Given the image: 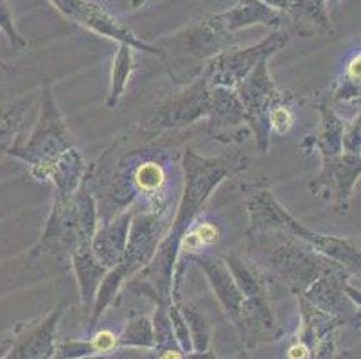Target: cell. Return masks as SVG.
Listing matches in <instances>:
<instances>
[{
  "label": "cell",
  "instance_id": "obj_1",
  "mask_svg": "<svg viewBox=\"0 0 361 359\" xmlns=\"http://www.w3.org/2000/svg\"><path fill=\"white\" fill-rule=\"evenodd\" d=\"M250 158L246 154H221V157H203L192 147L183 151L182 171L183 187L182 196L176 205L175 214L171 217L169 229L160 241L155 255L142 273L157 295L164 300H171L173 288V273L176 264V248L183 233L198 221L203 207L209 197L225 180L238 176L248 169Z\"/></svg>",
  "mask_w": 361,
  "mask_h": 359
},
{
  "label": "cell",
  "instance_id": "obj_2",
  "mask_svg": "<svg viewBox=\"0 0 361 359\" xmlns=\"http://www.w3.org/2000/svg\"><path fill=\"white\" fill-rule=\"evenodd\" d=\"M8 157L20 160L36 182L51 183L52 196H71L83 183L88 166L56 103L51 83L42 88L40 115L25 142L16 138Z\"/></svg>",
  "mask_w": 361,
  "mask_h": 359
},
{
  "label": "cell",
  "instance_id": "obj_3",
  "mask_svg": "<svg viewBox=\"0 0 361 359\" xmlns=\"http://www.w3.org/2000/svg\"><path fill=\"white\" fill-rule=\"evenodd\" d=\"M241 193L245 197V209L248 212V232H246V236L254 237L266 232L286 233L293 239L306 243L320 255L341 264L354 276H360V248H356L353 243L343 239V237L314 232V230L307 229L306 225H302L297 217L291 216L275 197L266 178H259L252 183H245L241 187Z\"/></svg>",
  "mask_w": 361,
  "mask_h": 359
},
{
  "label": "cell",
  "instance_id": "obj_4",
  "mask_svg": "<svg viewBox=\"0 0 361 359\" xmlns=\"http://www.w3.org/2000/svg\"><path fill=\"white\" fill-rule=\"evenodd\" d=\"M96 194L92 193L88 171L74 194L52 196L51 212L47 216L40 239L29 250L32 259H52L71 262V255L81 243L92 241L99 223Z\"/></svg>",
  "mask_w": 361,
  "mask_h": 359
},
{
  "label": "cell",
  "instance_id": "obj_5",
  "mask_svg": "<svg viewBox=\"0 0 361 359\" xmlns=\"http://www.w3.org/2000/svg\"><path fill=\"white\" fill-rule=\"evenodd\" d=\"M171 223V205L160 209L137 210L131 217L130 232H128L126 248L123 257L114 268L108 269L97 289L96 300L92 305L90 329H96L97 322L108 308L114 304L119 291L128 281H131L137 273L144 272L151 262L159 248L160 241L166 236Z\"/></svg>",
  "mask_w": 361,
  "mask_h": 359
},
{
  "label": "cell",
  "instance_id": "obj_6",
  "mask_svg": "<svg viewBox=\"0 0 361 359\" xmlns=\"http://www.w3.org/2000/svg\"><path fill=\"white\" fill-rule=\"evenodd\" d=\"M159 59L176 87L192 83L205 65L219 52L235 45V35L226 32L214 15L203 16L178 32L162 36L155 42Z\"/></svg>",
  "mask_w": 361,
  "mask_h": 359
},
{
  "label": "cell",
  "instance_id": "obj_7",
  "mask_svg": "<svg viewBox=\"0 0 361 359\" xmlns=\"http://www.w3.org/2000/svg\"><path fill=\"white\" fill-rule=\"evenodd\" d=\"M167 157L164 151L151 153V150H131L124 153L116 162V171L111 176V187L108 190L111 202L117 207V214L130 209L131 202L139 197L144 209H160L167 207Z\"/></svg>",
  "mask_w": 361,
  "mask_h": 359
},
{
  "label": "cell",
  "instance_id": "obj_8",
  "mask_svg": "<svg viewBox=\"0 0 361 359\" xmlns=\"http://www.w3.org/2000/svg\"><path fill=\"white\" fill-rule=\"evenodd\" d=\"M262 250L266 264L295 295H302L311 282L334 261L314 252L306 243L282 232H266L250 237Z\"/></svg>",
  "mask_w": 361,
  "mask_h": 359
},
{
  "label": "cell",
  "instance_id": "obj_9",
  "mask_svg": "<svg viewBox=\"0 0 361 359\" xmlns=\"http://www.w3.org/2000/svg\"><path fill=\"white\" fill-rule=\"evenodd\" d=\"M268 61L270 58L261 59L254 71L235 88V94L245 108L248 130L255 138V147L262 154L270 150L271 131L270 123H268L270 111L288 95L286 92L279 90L275 85Z\"/></svg>",
  "mask_w": 361,
  "mask_h": 359
},
{
  "label": "cell",
  "instance_id": "obj_10",
  "mask_svg": "<svg viewBox=\"0 0 361 359\" xmlns=\"http://www.w3.org/2000/svg\"><path fill=\"white\" fill-rule=\"evenodd\" d=\"M290 44V36L282 31H271L270 35L261 39L259 44L250 47L235 49L231 47L219 52L218 56L209 61L200 75L205 78V81L211 87H223L235 90L246 75L255 68V65L264 58H271L279 51Z\"/></svg>",
  "mask_w": 361,
  "mask_h": 359
},
{
  "label": "cell",
  "instance_id": "obj_11",
  "mask_svg": "<svg viewBox=\"0 0 361 359\" xmlns=\"http://www.w3.org/2000/svg\"><path fill=\"white\" fill-rule=\"evenodd\" d=\"M212 108V87L205 78L198 75L192 83L182 87V90L167 97L164 103L153 110L146 124V131L151 135L166 131L183 130L198 121H207Z\"/></svg>",
  "mask_w": 361,
  "mask_h": 359
},
{
  "label": "cell",
  "instance_id": "obj_12",
  "mask_svg": "<svg viewBox=\"0 0 361 359\" xmlns=\"http://www.w3.org/2000/svg\"><path fill=\"white\" fill-rule=\"evenodd\" d=\"M350 276H354L353 273L333 262L298 296L345 325H360V288L350 284Z\"/></svg>",
  "mask_w": 361,
  "mask_h": 359
},
{
  "label": "cell",
  "instance_id": "obj_13",
  "mask_svg": "<svg viewBox=\"0 0 361 359\" xmlns=\"http://www.w3.org/2000/svg\"><path fill=\"white\" fill-rule=\"evenodd\" d=\"M49 2L72 24L103 38L114 39L117 44H126L135 51H142L159 58V49L155 45L139 38L135 32L121 24L116 16L97 2H92V0H49Z\"/></svg>",
  "mask_w": 361,
  "mask_h": 359
},
{
  "label": "cell",
  "instance_id": "obj_14",
  "mask_svg": "<svg viewBox=\"0 0 361 359\" xmlns=\"http://www.w3.org/2000/svg\"><path fill=\"white\" fill-rule=\"evenodd\" d=\"M361 157L341 153L336 157L322 158L320 173L310 182L314 196L333 203L334 210L347 214L354 189L360 182Z\"/></svg>",
  "mask_w": 361,
  "mask_h": 359
},
{
  "label": "cell",
  "instance_id": "obj_15",
  "mask_svg": "<svg viewBox=\"0 0 361 359\" xmlns=\"http://www.w3.org/2000/svg\"><path fill=\"white\" fill-rule=\"evenodd\" d=\"M191 262H195L198 269H202L203 275L207 276V282H209L212 293L218 298L219 305L225 311V315L228 316L232 325L238 329L239 334L245 336L250 331H254L250 309H248V304H246L243 293L239 291L234 276L226 268L223 257L211 255V253L207 252L196 255Z\"/></svg>",
  "mask_w": 361,
  "mask_h": 359
},
{
  "label": "cell",
  "instance_id": "obj_16",
  "mask_svg": "<svg viewBox=\"0 0 361 359\" xmlns=\"http://www.w3.org/2000/svg\"><path fill=\"white\" fill-rule=\"evenodd\" d=\"M223 261H225L226 268H228V272L234 276L239 291L243 293L246 304H248L254 331H271L275 327V316L274 309H271L270 295H268L264 276L261 275V272L257 268L248 264L243 257L235 255V253L225 255Z\"/></svg>",
  "mask_w": 361,
  "mask_h": 359
},
{
  "label": "cell",
  "instance_id": "obj_17",
  "mask_svg": "<svg viewBox=\"0 0 361 359\" xmlns=\"http://www.w3.org/2000/svg\"><path fill=\"white\" fill-rule=\"evenodd\" d=\"M67 304L56 305L44 320L18 325L13 332V345L4 359H52L56 348V329Z\"/></svg>",
  "mask_w": 361,
  "mask_h": 359
},
{
  "label": "cell",
  "instance_id": "obj_18",
  "mask_svg": "<svg viewBox=\"0 0 361 359\" xmlns=\"http://www.w3.org/2000/svg\"><path fill=\"white\" fill-rule=\"evenodd\" d=\"M131 217H133V210L128 209L97 223L96 232L92 236V252L106 269L114 268L123 257Z\"/></svg>",
  "mask_w": 361,
  "mask_h": 359
},
{
  "label": "cell",
  "instance_id": "obj_19",
  "mask_svg": "<svg viewBox=\"0 0 361 359\" xmlns=\"http://www.w3.org/2000/svg\"><path fill=\"white\" fill-rule=\"evenodd\" d=\"M317 111L320 115V126L313 133L306 135L298 147L302 153H317L320 158L341 154L343 153L341 138H343V130H345V118L338 115L331 101L318 103Z\"/></svg>",
  "mask_w": 361,
  "mask_h": 359
},
{
  "label": "cell",
  "instance_id": "obj_20",
  "mask_svg": "<svg viewBox=\"0 0 361 359\" xmlns=\"http://www.w3.org/2000/svg\"><path fill=\"white\" fill-rule=\"evenodd\" d=\"M214 18L231 35H235V32L252 28V25L277 29L284 22L282 13L268 8L261 0H239L238 4H234L226 11L216 13Z\"/></svg>",
  "mask_w": 361,
  "mask_h": 359
},
{
  "label": "cell",
  "instance_id": "obj_21",
  "mask_svg": "<svg viewBox=\"0 0 361 359\" xmlns=\"http://www.w3.org/2000/svg\"><path fill=\"white\" fill-rule=\"evenodd\" d=\"M71 268L75 275V282L80 288L81 304L85 309L92 311V305L96 300L97 289L103 282L108 269L97 261V257L92 252V241L81 243L71 255Z\"/></svg>",
  "mask_w": 361,
  "mask_h": 359
},
{
  "label": "cell",
  "instance_id": "obj_22",
  "mask_svg": "<svg viewBox=\"0 0 361 359\" xmlns=\"http://www.w3.org/2000/svg\"><path fill=\"white\" fill-rule=\"evenodd\" d=\"M119 352L117 345V334L110 329H101L90 340H71L56 343L52 359H81L99 355V358H110Z\"/></svg>",
  "mask_w": 361,
  "mask_h": 359
},
{
  "label": "cell",
  "instance_id": "obj_23",
  "mask_svg": "<svg viewBox=\"0 0 361 359\" xmlns=\"http://www.w3.org/2000/svg\"><path fill=\"white\" fill-rule=\"evenodd\" d=\"M286 15L304 36L326 35L331 31L327 0H293Z\"/></svg>",
  "mask_w": 361,
  "mask_h": 359
},
{
  "label": "cell",
  "instance_id": "obj_24",
  "mask_svg": "<svg viewBox=\"0 0 361 359\" xmlns=\"http://www.w3.org/2000/svg\"><path fill=\"white\" fill-rule=\"evenodd\" d=\"M29 104H31V99L27 97L8 101L0 95V162L2 158L8 157L9 150L16 142L18 133L24 126Z\"/></svg>",
  "mask_w": 361,
  "mask_h": 359
},
{
  "label": "cell",
  "instance_id": "obj_25",
  "mask_svg": "<svg viewBox=\"0 0 361 359\" xmlns=\"http://www.w3.org/2000/svg\"><path fill=\"white\" fill-rule=\"evenodd\" d=\"M135 49H131L126 44H117V54L114 58V67H111V78H110V90H108L106 97V108L114 110L123 99L124 92H126L130 78L135 71Z\"/></svg>",
  "mask_w": 361,
  "mask_h": 359
},
{
  "label": "cell",
  "instance_id": "obj_26",
  "mask_svg": "<svg viewBox=\"0 0 361 359\" xmlns=\"http://www.w3.org/2000/svg\"><path fill=\"white\" fill-rule=\"evenodd\" d=\"M361 52L357 49L349 58L345 65V71L341 74L334 85L333 92L329 95V101L336 103H347L360 107V92H361Z\"/></svg>",
  "mask_w": 361,
  "mask_h": 359
},
{
  "label": "cell",
  "instance_id": "obj_27",
  "mask_svg": "<svg viewBox=\"0 0 361 359\" xmlns=\"http://www.w3.org/2000/svg\"><path fill=\"white\" fill-rule=\"evenodd\" d=\"M117 345L119 351L123 348H142V351H153L155 348V334L151 318L147 316H135L124 325L123 332L117 334Z\"/></svg>",
  "mask_w": 361,
  "mask_h": 359
},
{
  "label": "cell",
  "instance_id": "obj_28",
  "mask_svg": "<svg viewBox=\"0 0 361 359\" xmlns=\"http://www.w3.org/2000/svg\"><path fill=\"white\" fill-rule=\"evenodd\" d=\"M180 311L183 315L189 336H191V347L192 352H203L211 348L212 341V327L205 316L195 309L192 305H187L180 302Z\"/></svg>",
  "mask_w": 361,
  "mask_h": 359
},
{
  "label": "cell",
  "instance_id": "obj_29",
  "mask_svg": "<svg viewBox=\"0 0 361 359\" xmlns=\"http://www.w3.org/2000/svg\"><path fill=\"white\" fill-rule=\"evenodd\" d=\"M295 103H297V97L293 94H288L286 97L282 99L281 103L270 111V117H268V123H270V131L271 135H279V137H284L286 133H290L295 126V121H297V114H295Z\"/></svg>",
  "mask_w": 361,
  "mask_h": 359
},
{
  "label": "cell",
  "instance_id": "obj_30",
  "mask_svg": "<svg viewBox=\"0 0 361 359\" xmlns=\"http://www.w3.org/2000/svg\"><path fill=\"white\" fill-rule=\"evenodd\" d=\"M0 31L4 32V36L8 38L9 45L13 47V51H18V49H24L27 45V39L20 35V31L16 29L15 16H13V9L9 0H0Z\"/></svg>",
  "mask_w": 361,
  "mask_h": 359
},
{
  "label": "cell",
  "instance_id": "obj_31",
  "mask_svg": "<svg viewBox=\"0 0 361 359\" xmlns=\"http://www.w3.org/2000/svg\"><path fill=\"white\" fill-rule=\"evenodd\" d=\"M341 150L347 154H357L361 157V115L360 110H356L350 117V121H345V130H343V138H341Z\"/></svg>",
  "mask_w": 361,
  "mask_h": 359
},
{
  "label": "cell",
  "instance_id": "obj_32",
  "mask_svg": "<svg viewBox=\"0 0 361 359\" xmlns=\"http://www.w3.org/2000/svg\"><path fill=\"white\" fill-rule=\"evenodd\" d=\"M313 355V351L310 348V345L306 341H302L297 336V340L291 341V345L286 351L288 359H310Z\"/></svg>",
  "mask_w": 361,
  "mask_h": 359
},
{
  "label": "cell",
  "instance_id": "obj_33",
  "mask_svg": "<svg viewBox=\"0 0 361 359\" xmlns=\"http://www.w3.org/2000/svg\"><path fill=\"white\" fill-rule=\"evenodd\" d=\"M153 359H187V354L182 347H166V348H153Z\"/></svg>",
  "mask_w": 361,
  "mask_h": 359
},
{
  "label": "cell",
  "instance_id": "obj_34",
  "mask_svg": "<svg viewBox=\"0 0 361 359\" xmlns=\"http://www.w3.org/2000/svg\"><path fill=\"white\" fill-rule=\"evenodd\" d=\"M261 2H264L268 8L275 9V11L286 13L288 9H290V6H291V2H293V0H261Z\"/></svg>",
  "mask_w": 361,
  "mask_h": 359
},
{
  "label": "cell",
  "instance_id": "obj_35",
  "mask_svg": "<svg viewBox=\"0 0 361 359\" xmlns=\"http://www.w3.org/2000/svg\"><path fill=\"white\" fill-rule=\"evenodd\" d=\"M187 359H219L218 355L214 354V351H203V352H189L187 354Z\"/></svg>",
  "mask_w": 361,
  "mask_h": 359
},
{
  "label": "cell",
  "instance_id": "obj_36",
  "mask_svg": "<svg viewBox=\"0 0 361 359\" xmlns=\"http://www.w3.org/2000/svg\"><path fill=\"white\" fill-rule=\"evenodd\" d=\"M11 345H13V338H6V340L0 343V359H4L6 355H8Z\"/></svg>",
  "mask_w": 361,
  "mask_h": 359
},
{
  "label": "cell",
  "instance_id": "obj_37",
  "mask_svg": "<svg viewBox=\"0 0 361 359\" xmlns=\"http://www.w3.org/2000/svg\"><path fill=\"white\" fill-rule=\"evenodd\" d=\"M146 2H149V0H131V8L140 9L144 4H146Z\"/></svg>",
  "mask_w": 361,
  "mask_h": 359
},
{
  "label": "cell",
  "instance_id": "obj_38",
  "mask_svg": "<svg viewBox=\"0 0 361 359\" xmlns=\"http://www.w3.org/2000/svg\"><path fill=\"white\" fill-rule=\"evenodd\" d=\"M340 0H327V8H333V6H336Z\"/></svg>",
  "mask_w": 361,
  "mask_h": 359
},
{
  "label": "cell",
  "instance_id": "obj_39",
  "mask_svg": "<svg viewBox=\"0 0 361 359\" xmlns=\"http://www.w3.org/2000/svg\"><path fill=\"white\" fill-rule=\"evenodd\" d=\"M0 68H2V71H6V68H8V65L4 63V59H2V56H0Z\"/></svg>",
  "mask_w": 361,
  "mask_h": 359
},
{
  "label": "cell",
  "instance_id": "obj_40",
  "mask_svg": "<svg viewBox=\"0 0 361 359\" xmlns=\"http://www.w3.org/2000/svg\"><path fill=\"white\" fill-rule=\"evenodd\" d=\"M239 359H250V358H248V355H246L245 352H241V354H239Z\"/></svg>",
  "mask_w": 361,
  "mask_h": 359
}]
</instances>
